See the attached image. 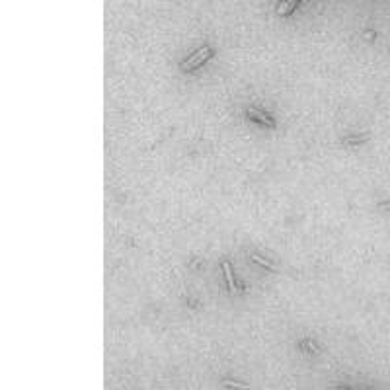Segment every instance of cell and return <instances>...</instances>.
Masks as SVG:
<instances>
[{
	"label": "cell",
	"mask_w": 390,
	"mask_h": 390,
	"mask_svg": "<svg viewBox=\"0 0 390 390\" xmlns=\"http://www.w3.org/2000/svg\"><path fill=\"white\" fill-rule=\"evenodd\" d=\"M295 4H297V0H285V2L281 4V8H279L277 12L281 14V16H283V14H289V12L295 8Z\"/></svg>",
	"instance_id": "4"
},
{
	"label": "cell",
	"mask_w": 390,
	"mask_h": 390,
	"mask_svg": "<svg viewBox=\"0 0 390 390\" xmlns=\"http://www.w3.org/2000/svg\"><path fill=\"white\" fill-rule=\"evenodd\" d=\"M252 259H254V262H257V264H262V266H266V268H269V269H275V266H273V264H269L268 259H262V257L256 256V254H252Z\"/></svg>",
	"instance_id": "5"
},
{
	"label": "cell",
	"mask_w": 390,
	"mask_h": 390,
	"mask_svg": "<svg viewBox=\"0 0 390 390\" xmlns=\"http://www.w3.org/2000/svg\"><path fill=\"white\" fill-rule=\"evenodd\" d=\"M223 271H224V277H226V281H228V289L232 291H236V285H234V277H232V273H230V266L224 262L223 264Z\"/></svg>",
	"instance_id": "3"
},
{
	"label": "cell",
	"mask_w": 390,
	"mask_h": 390,
	"mask_svg": "<svg viewBox=\"0 0 390 390\" xmlns=\"http://www.w3.org/2000/svg\"><path fill=\"white\" fill-rule=\"evenodd\" d=\"M209 55H211V49H209V47H203V49H199L195 55H191L190 59L181 65V68H184V70H191V68L199 67L201 63H203V61H205Z\"/></svg>",
	"instance_id": "1"
},
{
	"label": "cell",
	"mask_w": 390,
	"mask_h": 390,
	"mask_svg": "<svg viewBox=\"0 0 390 390\" xmlns=\"http://www.w3.org/2000/svg\"><path fill=\"white\" fill-rule=\"evenodd\" d=\"M248 115H252V117H254V119H257L259 123H266L268 127H275L273 119H269V115H266V113L259 112V110H254V108H250V110H248Z\"/></svg>",
	"instance_id": "2"
},
{
	"label": "cell",
	"mask_w": 390,
	"mask_h": 390,
	"mask_svg": "<svg viewBox=\"0 0 390 390\" xmlns=\"http://www.w3.org/2000/svg\"><path fill=\"white\" fill-rule=\"evenodd\" d=\"M334 390H346V388H334Z\"/></svg>",
	"instance_id": "6"
}]
</instances>
